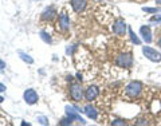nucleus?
<instances>
[{"label":"nucleus","instance_id":"nucleus-21","mask_svg":"<svg viewBox=\"0 0 161 126\" xmlns=\"http://www.w3.org/2000/svg\"><path fill=\"white\" fill-rule=\"evenodd\" d=\"M3 101H4V98H3V97H2V95H0V103H2Z\"/></svg>","mask_w":161,"mask_h":126},{"label":"nucleus","instance_id":"nucleus-3","mask_svg":"<svg viewBox=\"0 0 161 126\" xmlns=\"http://www.w3.org/2000/svg\"><path fill=\"white\" fill-rule=\"evenodd\" d=\"M141 89H142V86H141L140 82H130L126 86V94L129 95V97L134 98V97H137V95L140 94Z\"/></svg>","mask_w":161,"mask_h":126},{"label":"nucleus","instance_id":"nucleus-13","mask_svg":"<svg viewBox=\"0 0 161 126\" xmlns=\"http://www.w3.org/2000/svg\"><path fill=\"white\" fill-rule=\"evenodd\" d=\"M141 34L144 36L145 42H151L152 38H151V31H149L148 27H141Z\"/></svg>","mask_w":161,"mask_h":126},{"label":"nucleus","instance_id":"nucleus-18","mask_svg":"<svg viewBox=\"0 0 161 126\" xmlns=\"http://www.w3.org/2000/svg\"><path fill=\"white\" fill-rule=\"evenodd\" d=\"M130 36H132V40H133V42L136 43V44H138V43H140V40L137 39V36L133 34V31H132V30H130Z\"/></svg>","mask_w":161,"mask_h":126},{"label":"nucleus","instance_id":"nucleus-8","mask_svg":"<svg viewBox=\"0 0 161 126\" xmlns=\"http://www.w3.org/2000/svg\"><path fill=\"white\" fill-rule=\"evenodd\" d=\"M57 16V10L55 7H49V8H46L45 11L42 12V19L43 20H53L54 18Z\"/></svg>","mask_w":161,"mask_h":126},{"label":"nucleus","instance_id":"nucleus-19","mask_svg":"<svg viewBox=\"0 0 161 126\" xmlns=\"http://www.w3.org/2000/svg\"><path fill=\"white\" fill-rule=\"evenodd\" d=\"M6 67V62L4 61H2V59H0V70H3Z\"/></svg>","mask_w":161,"mask_h":126},{"label":"nucleus","instance_id":"nucleus-10","mask_svg":"<svg viewBox=\"0 0 161 126\" xmlns=\"http://www.w3.org/2000/svg\"><path fill=\"white\" fill-rule=\"evenodd\" d=\"M125 28H126L125 22L118 19V20H116L114 27H113V31H114L116 34H118V35H124V34H125Z\"/></svg>","mask_w":161,"mask_h":126},{"label":"nucleus","instance_id":"nucleus-6","mask_svg":"<svg viewBox=\"0 0 161 126\" xmlns=\"http://www.w3.org/2000/svg\"><path fill=\"white\" fill-rule=\"evenodd\" d=\"M70 4L73 7V10H74L77 14H79V12H82V11L86 8L87 2H86V0H70Z\"/></svg>","mask_w":161,"mask_h":126},{"label":"nucleus","instance_id":"nucleus-22","mask_svg":"<svg viewBox=\"0 0 161 126\" xmlns=\"http://www.w3.org/2000/svg\"><path fill=\"white\" fill-rule=\"evenodd\" d=\"M160 46H161V40H160Z\"/></svg>","mask_w":161,"mask_h":126},{"label":"nucleus","instance_id":"nucleus-16","mask_svg":"<svg viewBox=\"0 0 161 126\" xmlns=\"http://www.w3.org/2000/svg\"><path fill=\"white\" fill-rule=\"evenodd\" d=\"M40 36H42V39L45 40L46 43H51V38H50V35L47 34V32H45V31H42V32H40Z\"/></svg>","mask_w":161,"mask_h":126},{"label":"nucleus","instance_id":"nucleus-14","mask_svg":"<svg viewBox=\"0 0 161 126\" xmlns=\"http://www.w3.org/2000/svg\"><path fill=\"white\" fill-rule=\"evenodd\" d=\"M19 55H20V58L23 59L24 62H27V63H28V65H32V63H34V59H32V58L30 57V55H27V54H24V53H20Z\"/></svg>","mask_w":161,"mask_h":126},{"label":"nucleus","instance_id":"nucleus-17","mask_svg":"<svg viewBox=\"0 0 161 126\" xmlns=\"http://www.w3.org/2000/svg\"><path fill=\"white\" fill-rule=\"evenodd\" d=\"M38 122L42 125H49V120L46 117H38Z\"/></svg>","mask_w":161,"mask_h":126},{"label":"nucleus","instance_id":"nucleus-4","mask_svg":"<svg viewBox=\"0 0 161 126\" xmlns=\"http://www.w3.org/2000/svg\"><path fill=\"white\" fill-rule=\"evenodd\" d=\"M142 53L148 59H151V61H155V62H160L161 61V55L157 53L156 50L151 49V47H144L142 49Z\"/></svg>","mask_w":161,"mask_h":126},{"label":"nucleus","instance_id":"nucleus-5","mask_svg":"<svg viewBox=\"0 0 161 126\" xmlns=\"http://www.w3.org/2000/svg\"><path fill=\"white\" fill-rule=\"evenodd\" d=\"M58 24H59V28L62 31H67V30L70 28V19H69V15L66 14V11H63V12L59 15V22H58Z\"/></svg>","mask_w":161,"mask_h":126},{"label":"nucleus","instance_id":"nucleus-12","mask_svg":"<svg viewBox=\"0 0 161 126\" xmlns=\"http://www.w3.org/2000/svg\"><path fill=\"white\" fill-rule=\"evenodd\" d=\"M85 113L87 114V117L93 118V120H96V118H97V112H96V109H94L93 106H90V105L85 107Z\"/></svg>","mask_w":161,"mask_h":126},{"label":"nucleus","instance_id":"nucleus-15","mask_svg":"<svg viewBox=\"0 0 161 126\" xmlns=\"http://www.w3.org/2000/svg\"><path fill=\"white\" fill-rule=\"evenodd\" d=\"M73 121H74V120L67 116V118H63V120H61V121H59V125H71V124H73Z\"/></svg>","mask_w":161,"mask_h":126},{"label":"nucleus","instance_id":"nucleus-1","mask_svg":"<svg viewBox=\"0 0 161 126\" xmlns=\"http://www.w3.org/2000/svg\"><path fill=\"white\" fill-rule=\"evenodd\" d=\"M69 93H70V97L73 101L75 102H80L85 97V94H83V89L80 86L79 83H71L70 87H69Z\"/></svg>","mask_w":161,"mask_h":126},{"label":"nucleus","instance_id":"nucleus-20","mask_svg":"<svg viewBox=\"0 0 161 126\" xmlns=\"http://www.w3.org/2000/svg\"><path fill=\"white\" fill-rule=\"evenodd\" d=\"M3 91H6V86L3 83H0V93H3Z\"/></svg>","mask_w":161,"mask_h":126},{"label":"nucleus","instance_id":"nucleus-11","mask_svg":"<svg viewBox=\"0 0 161 126\" xmlns=\"http://www.w3.org/2000/svg\"><path fill=\"white\" fill-rule=\"evenodd\" d=\"M117 63H118L120 66H124V67H129L132 65L130 55H121V57L117 58Z\"/></svg>","mask_w":161,"mask_h":126},{"label":"nucleus","instance_id":"nucleus-2","mask_svg":"<svg viewBox=\"0 0 161 126\" xmlns=\"http://www.w3.org/2000/svg\"><path fill=\"white\" fill-rule=\"evenodd\" d=\"M23 98H24V101H26L27 105H35V103L39 101V95L34 89H28V90H26L24 94H23Z\"/></svg>","mask_w":161,"mask_h":126},{"label":"nucleus","instance_id":"nucleus-7","mask_svg":"<svg viewBox=\"0 0 161 126\" xmlns=\"http://www.w3.org/2000/svg\"><path fill=\"white\" fill-rule=\"evenodd\" d=\"M98 93H100V90H98L97 86H89L87 87V90L85 91L86 101H94V99L98 97Z\"/></svg>","mask_w":161,"mask_h":126},{"label":"nucleus","instance_id":"nucleus-9","mask_svg":"<svg viewBox=\"0 0 161 126\" xmlns=\"http://www.w3.org/2000/svg\"><path fill=\"white\" fill-rule=\"evenodd\" d=\"M66 114H67L70 118H73V120H78L80 121L82 124H85V121L82 120V118L79 117V114H78V110L75 109V107H73V106H66Z\"/></svg>","mask_w":161,"mask_h":126}]
</instances>
